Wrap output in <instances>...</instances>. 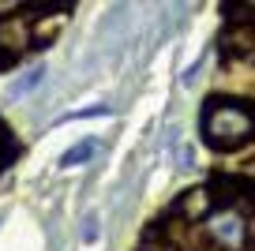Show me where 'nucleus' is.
I'll list each match as a JSON object with an SVG mask.
<instances>
[{"label": "nucleus", "instance_id": "20e7f679", "mask_svg": "<svg viewBox=\"0 0 255 251\" xmlns=\"http://www.w3.org/2000/svg\"><path fill=\"white\" fill-rule=\"evenodd\" d=\"M218 210V195H210V188H191L188 195L176 203V214L188 221H207Z\"/></svg>", "mask_w": 255, "mask_h": 251}, {"label": "nucleus", "instance_id": "7ed1b4c3", "mask_svg": "<svg viewBox=\"0 0 255 251\" xmlns=\"http://www.w3.org/2000/svg\"><path fill=\"white\" fill-rule=\"evenodd\" d=\"M26 45H34L30 23L23 15H0V68H11Z\"/></svg>", "mask_w": 255, "mask_h": 251}, {"label": "nucleus", "instance_id": "f03ea898", "mask_svg": "<svg viewBox=\"0 0 255 251\" xmlns=\"http://www.w3.org/2000/svg\"><path fill=\"white\" fill-rule=\"evenodd\" d=\"M203 233H207V240L214 244L218 251H240L248 244V218L233 203H222L203 221Z\"/></svg>", "mask_w": 255, "mask_h": 251}, {"label": "nucleus", "instance_id": "39448f33", "mask_svg": "<svg viewBox=\"0 0 255 251\" xmlns=\"http://www.w3.org/2000/svg\"><path fill=\"white\" fill-rule=\"evenodd\" d=\"M94 154H98V142H94V139H83V142H75L72 150H64L60 169H75V165H87Z\"/></svg>", "mask_w": 255, "mask_h": 251}, {"label": "nucleus", "instance_id": "f257e3e1", "mask_svg": "<svg viewBox=\"0 0 255 251\" xmlns=\"http://www.w3.org/2000/svg\"><path fill=\"white\" fill-rule=\"evenodd\" d=\"M199 131L210 150L233 154L255 139V105L240 98H210L199 117Z\"/></svg>", "mask_w": 255, "mask_h": 251}, {"label": "nucleus", "instance_id": "0eeeda50", "mask_svg": "<svg viewBox=\"0 0 255 251\" xmlns=\"http://www.w3.org/2000/svg\"><path fill=\"white\" fill-rule=\"evenodd\" d=\"M252 203H255V184H252Z\"/></svg>", "mask_w": 255, "mask_h": 251}, {"label": "nucleus", "instance_id": "423d86ee", "mask_svg": "<svg viewBox=\"0 0 255 251\" xmlns=\"http://www.w3.org/2000/svg\"><path fill=\"white\" fill-rule=\"evenodd\" d=\"M38 79H41V68H34V71H30V75H26V79H19L15 87H11V98H19V94H23V90H30L34 83H38Z\"/></svg>", "mask_w": 255, "mask_h": 251}]
</instances>
